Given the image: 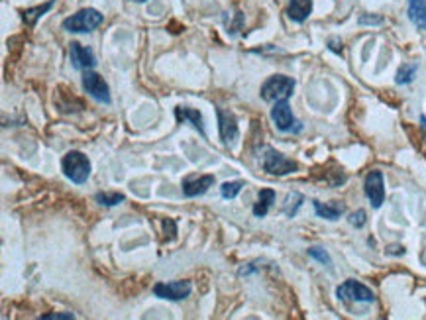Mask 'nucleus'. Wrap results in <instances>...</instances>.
<instances>
[{"mask_svg": "<svg viewBox=\"0 0 426 320\" xmlns=\"http://www.w3.org/2000/svg\"><path fill=\"white\" fill-rule=\"evenodd\" d=\"M420 124L426 128V116H420Z\"/></svg>", "mask_w": 426, "mask_h": 320, "instance_id": "cd10ccee", "label": "nucleus"}, {"mask_svg": "<svg viewBox=\"0 0 426 320\" xmlns=\"http://www.w3.org/2000/svg\"><path fill=\"white\" fill-rule=\"evenodd\" d=\"M338 299L342 301H352V303H374L375 294L369 287H365L363 283L348 279L346 283H342L338 289H336Z\"/></svg>", "mask_w": 426, "mask_h": 320, "instance_id": "423d86ee", "label": "nucleus"}, {"mask_svg": "<svg viewBox=\"0 0 426 320\" xmlns=\"http://www.w3.org/2000/svg\"><path fill=\"white\" fill-rule=\"evenodd\" d=\"M330 50L336 53H340L342 52V43H340L338 39H330Z\"/></svg>", "mask_w": 426, "mask_h": 320, "instance_id": "bb28decb", "label": "nucleus"}, {"mask_svg": "<svg viewBox=\"0 0 426 320\" xmlns=\"http://www.w3.org/2000/svg\"><path fill=\"white\" fill-rule=\"evenodd\" d=\"M365 194L374 208H379L385 201V187H383V173L381 171H369L365 177Z\"/></svg>", "mask_w": 426, "mask_h": 320, "instance_id": "6e6552de", "label": "nucleus"}, {"mask_svg": "<svg viewBox=\"0 0 426 320\" xmlns=\"http://www.w3.org/2000/svg\"><path fill=\"white\" fill-rule=\"evenodd\" d=\"M61 169H63L67 179L73 181L75 185H83L85 181L89 179V175H91V161H89V157L83 152L73 150V152H67L63 155Z\"/></svg>", "mask_w": 426, "mask_h": 320, "instance_id": "f257e3e1", "label": "nucleus"}, {"mask_svg": "<svg viewBox=\"0 0 426 320\" xmlns=\"http://www.w3.org/2000/svg\"><path fill=\"white\" fill-rule=\"evenodd\" d=\"M272 120L279 132H291L295 124V116L287 101H277L272 108Z\"/></svg>", "mask_w": 426, "mask_h": 320, "instance_id": "9d476101", "label": "nucleus"}, {"mask_svg": "<svg viewBox=\"0 0 426 320\" xmlns=\"http://www.w3.org/2000/svg\"><path fill=\"white\" fill-rule=\"evenodd\" d=\"M360 24H362V26H365V24H372V26L383 24V18H381V16H375V14H362V16H360Z\"/></svg>", "mask_w": 426, "mask_h": 320, "instance_id": "393cba45", "label": "nucleus"}, {"mask_svg": "<svg viewBox=\"0 0 426 320\" xmlns=\"http://www.w3.org/2000/svg\"><path fill=\"white\" fill-rule=\"evenodd\" d=\"M416 69H418V65L416 63L403 65L399 71H397L395 83H397V85H407V83H411L414 79V75H416Z\"/></svg>", "mask_w": 426, "mask_h": 320, "instance_id": "4be33fe9", "label": "nucleus"}, {"mask_svg": "<svg viewBox=\"0 0 426 320\" xmlns=\"http://www.w3.org/2000/svg\"><path fill=\"white\" fill-rule=\"evenodd\" d=\"M104 16L94 8H83L77 14L69 16L63 20V30L65 32H71V34H87L92 32L94 28H99L103 24Z\"/></svg>", "mask_w": 426, "mask_h": 320, "instance_id": "f03ea898", "label": "nucleus"}, {"mask_svg": "<svg viewBox=\"0 0 426 320\" xmlns=\"http://www.w3.org/2000/svg\"><path fill=\"white\" fill-rule=\"evenodd\" d=\"M136 2H140V4H142V2H145V0H136Z\"/></svg>", "mask_w": 426, "mask_h": 320, "instance_id": "c85d7f7f", "label": "nucleus"}, {"mask_svg": "<svg viewBox=\"0 0 426 320\" xmlns=\"http://www.w3.org/2000/svg\"><path fill=\"white\" fill-rule=\"evenodd\" d=\"M314 212L321 218H326V220H338L346 212V205L344 203H338V201H332V203H321V201H314Z\"/></svg>", "mask_w": 426, "mask_h": 320, "instance_id": "ddd939ff", "label": "nucleus"}, {"mask_svg": "<svg viewBox=\"0 0 426 320\" xmlns=\"http://www.w3.org/2000/svg\"><path fill=\"white\" fill-rule=\"evenodd\" d=\"M97 203L103 206H116L126 201V197L122 192H97Z\"/></svg>", "mask_w": 426, "mask_h": 320, "instance_id": "aec40b11", "label": "nucleus"}, {"mask_svg": "<svg viewBox=\"0 0 426 320\" xmlns=\"http://www.w3.org/2000/svg\"><path fill=\"white\" fill-rule=\"evenodd\" d=\"M41 320H75L73 312H52V314H43Z\"/></svg>", "mask_w": 426, "mask_h": 320, "instance_id": "a878e982", "label": "nucleus"}, {"mask_svg": "<svg viewBox=\"0 0 426 320\" xmlns=\"http://www.w3.org/2000/svg\"><path fill=\"white\" fill-rule=\"evenodd\" d=\"M309 256L314 257V259H318L321 263H324V266H328V268H330V263H332V261H330V256H328V254L324 252L323 248H310Z\"/></svg>", "mask_w": 426, "mask_h": 320, "instance_id": "5701e85b", "label": "nucleus"}, {"mask_svg": "<svg viewBox=\"0 0 426 320\" xmlns=\"http://www.w3.org/2000/svg\"><path fill=\"white\" fill-rule=\"evenodd\" d=\"M53 8V0H50V2H45V4H39V6H34V8H26V10H22V20L26 22L28 26H36V22H38L39 18L43 16L45 12H50Z\"/></svg>", "mask_w": 426, "mask_h": 320, "instance_id": "a211bd4d", "label": "nucleus"}, {"mask_svg": "<svg viewBox=\"0 0 426 320\" xmlns=\"http://www.w3.org/2000/svg\"><path fill=\"white\" fill-rule=\"evenodd\" d=\"M263 154H265L263 155V171L270 175H289L298 169L297 161L285 157L283 154L275 152L273 148H265Z\"/></svg>", "mask_w": 426, "mask_h": 320, "instance_id": "20e7f679", "label": "nucleus"}, {"mask_svg": "<svg viewBox=\"0 0 426 320\" xmlns=\"http://www.w3.org/2000/svg\"><path fill=\"white\" fill-rule=\"evenodd\" d=\"M273 203H275V191H272V189H261L258 194V203L254 205V217H265V214L270 212Z\"/></svg>", "mask_w": 426, "mask_h": 320, "instance_id": "f3484780", "label": "nucleus"}, {"mask_svg": "<svg viewBox=\"0 0 426 320\" xmlns=\"http://www.w3.org/2000/svg\"><path fill=\"white\" fill-rule=\"evenodd\" d=\"M83 89L87 90L97 103H104V104L112 103V99H110V89H108L106 81H104L97 71H92V69L83 71Z\"/></svg>", "mask_w": 426, "mask_h": 320, "instance_id": "39448f33", "label": "nucleus"}, {"mask_svg": "<svg viewBox=\"0 0 426 320\" xmlns=\"http://www.w3.org/2000/svg\"><path fill=\"white\" fill-rule=\"evenodd\" d=\"M409 20L418 30H426V0H409Z\"/></svg>", "mask_w": 426, "mask_h": 320, "instance_id": "dca6fc26", "label": "nucleus"}, {"mask_svg": "<svg viewBox=\"0 0 426 320\" xmlns=\"http://www.w3.org/2000/svg\"><path fill=\"white\" fill-rule=\"evenodd\" d=\"M348 220L354 228H362V226H365V222H367V218H365V210H356L354 214H349Z\"/></svg>", "mask_w": 426, "mask_h": 320, "instance_id": "b1692460", "label": "nucleus"}, {"mask_svg": "<svg viewBox=\"0 0 426 320\" xmlns=\"http://www.w3.org/2000/svg\"><path fill=\"white\" fill-rule=\"evenodd\" d=\"M175 118H177V122H191L203 136H207L205 128H203V116H201V112H199L196 108L177 106V108H175Z\"/></svg>", "mask_w": 426, "mask_h": 320, "instance_id": "2eb2a0df", "label": "nucleus"}, {"mask_svg": "<svg viewBox=\"0 0 426 320\" xmlns=\"http://www.w3.org/2000/svg\"><path fill=\"white\" fill-rule=\"evenodd\" d=\"M312 12V2L310 0H291L289 2V8H287V14L293 22H305L307 18Z\"/></svg>", "mask_w": 426, "mask_h": 320, "instance_id": "4468645a", "label": "nucleus"}, {"mask_svg": "<svg viewBox=\"0 0 426 320\" xmlns=\"http://www.w3.org/2000/svg\"><path fill=\"white\" fill-rule=\"evenodd\" d=\"M216 116H219V132H220V140L224 146H230L240 130H238V120L232 112H226L224 108H216Z\"/></svg>", "mask_w": 426, "mask_h": 320, "instance_id": "1a4fd4ad", "label": "nucleus"}, {"mask_svg": "<svg viewBox=\"0 0 426 320\" xmlns=\"http://www.w3.org/2000/svg\"><path fill=\"white\" fill-rule=\"evenodd\" d=\"M295 90V81L287 75H273L263 85H261V99L267 103H277V101H287Z\"/></svg>", "mask_w": 426, "mask_h": 320, "instance_id": "7ed1b4c3", "label": "nucleus"}, {"mask_svg": "<svg viewBox=\"0 0 426 320\" xmlns=\"http://www.w3.org/2000/svg\"><path fill=\"white\" fill-rule=\"evenodd\" d=\"M244 187H245L244 181H228V183H224V185L220 187V194H222L226 201H230V199H236L238 192L242 191Z\"/></svg>", "mask_w": 426, "mask_h": 320, "instance_id": "412c9836", "label": "nucleus"}, {"mask_svg": "<svg viewBox=\"0 0 426 320\" xmlns=\"http://www.w3.org/2000/svg\"><path fill=\"white\" fill-rule=\"evenodd\" d=\"M69 55H71V63L79 71H87V69H92L97 65V59H94V53L81 46L79 41H73L71 48H69Z\"/></svg>", "mask_w": 426, "mask_h": 320, "instance_id": "9b49d317", "label": "nucleus"}, {"mask_svg": "<svg viewBox=\"0 0 426 320\" xmlns=\"http://www.w3.org/2000/svg\"><path fill=\"white\" fill-rule=\"evenodd\" d=\"M193 291L191 281H171V283H157L154 287V294L165 301H183L187 299Z\"/></svg>", "mask_w": 426, "mask_h": 320, "instance_id": "0eeeda50", "label": "nucleus"}, {"mask_svg": "<svg viewBox=\"0 0 426 320\" xmlns=\"http://www.w3.org/2000/svg\"><path fill=\"white\" fill-rule=\"evenodd\" d=\"M214 185V175H203V177H187L183 181V194L193 199L199 194H205V192Z\"/></svg>", "mask_w": 426, "mask_h": 320, "instance_id": "f8f14e48", "label": "nucleus"}, {"mask_svg": "<svg viewBox=\"0 0 426 320\" xmlns=\"http://www.w3.org/2000/svg\"><path fill=\"white\" fill-rule=\"evenodd\" d=\"M303 201H305V197H303L301 192H291V194L287 197V201H285V206H283L285 214H287L289 218L295 217V214H297L298 206L303 205Z\"/></svg>", "mask_w": 426, "mask_h": 320, "instance_id": "6ab92c4d", "label": "nucleus"}]
</instances>
